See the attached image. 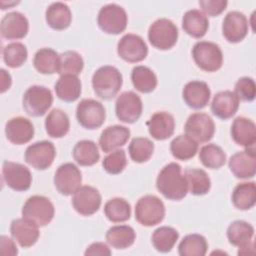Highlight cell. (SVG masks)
Wrapping results in <instances>:
<instances>
[{
	"label": "cell",
	"mask_w": 256,
	"mask_h": 256,
	"mask_svg": "<svg viewBox=\"0 0 256 256\" xmlns=\"http://www.w3.org/2000/svg\"><path fill=\"white\" fill-rule=\"evenodd\" d=\"M156 188L169 200L183 199L188 193V184L181 166L175 162L165 165L157 176Z\"/></svg>",
	"instance_id": "obj_1"
},
{
	"label": "cell",
	"mask_w": 256,
	"mask_h": 256,
	"mask_svg": "<svg viewBox=\"0 0 256 256\" xmlns=\"http://www.w3.org/2000/svg\"><path fill=\"white\" fill-rule=\"evenodd\" d=\"M123 83L120 71L113 66H102L98 68L92 76V87L95 94L104 100L114 98Z\"/></svg>",
	"instance_id": "obj_2"
},
{
	"label": "cell",
	"mask_w": 256,
	"mask_h": 256,
	"mask_svg": "<svg viewBox=\"0 0 256 256\" xmlns=\"http://www.w3.org/2000/svg\"><path fill=\"white\" fill-rule=\"evenodd\" d=\"M165 217V205L155 195L141 197L135 205V219L143 226L151 227L159 224Z\"/></svg>",
	"instance_id": "obj_3"
},
{
	"label": "cell",
	"mask_w": 256,
	"mask_h": 256,
	"mask_svg": "<svg viewBox=\"0 0 256 256\" xmlns=\"http://www.w3.org/2000/svg\"><path fill=\"white\" fill-rule=\"evenodd\" d=\"M195 64L203 71L215 72L223 64V54L220 47L209 41H199L192 48Z\"/></svg>",
	"instance_id": "obj_4"
},
{
	"label": "cell",
	"mask_w": 256,
	"mask_h": 256,
	"mask_svg": "<svg viewBox=\"0 0 256 256\" xmlns=\"http://www.w3.org/2000/svg\"><path fill=\"white\" fill-rule=\"evenodd\" d=\"M148 39L153 47L160 50H168L177 42L178 28L171 20L159 18L150 25Z\"/></svg>",
	"instance_id": "obj_5"
},
{
	"label": "cell",
	"mask_w": 256,
	"mask_h": 256,
	"mask_svg": "<svg viewBox=\"0 0 256 256\" xmlns=\"http://www.w3.org/2000/svg\"><path fill=\"white\" fill-rule=\"evenodd\" d=\"M23 108L25 112L33 117L43 116L53 103V95L45 86L33 85L23 95Z\"/></svg>",
	"instance_id": "obj_6"
},
{
	"label": "cell",
	"mask_w": 256,
	"mask_h": 256,
	"mask_svg": "<svg viewBox=\"0 0 256 256\" xmlns=\"http://www.w3.org/2000/svg\"><path fill=\"white\" fill-rule=\"evenodd\" d=\"M54 206L45 196L34 195L27 199L22 208V216L39 227L49 224L54 217Z\"/></svg>",
	"instance_id": "obj_7"
},
{
	"label": "cell",
	"mask_w": 256,
	"mask_h": 256,
	"mask_svg": "<svg viewBox=\"0 0 256 256\" xmlns=\"http://www.w3.org/2000/svg\"><path fill=\"white\" fill-rule=\"evenodd\" d=\"M97 22L103 32L117 35L126 29L128 16L122 6L110 3L99 10Z\"/></svg>",
	"instance_id": "obj_8"
},
{
	"label": "cell",
	"mask_w": 256,
	"mask_h": 256,
	"mask_svg": "<svg viewBox=\"0 0 256 256\" xmlns=\"http://www.w3.org/2000/svg\"><path fill=\"white\" fill-rule=\"evenodd\" d=\"M76 118L85 129L93 130L102 126L106 118L105 108L101 102L94 99H83L77 105Z\"/></svg>",
	"instance_id": "obj_9"
},
{
	"label": "cell",
	"mask_w": 256,
	"mask_h": 256,
	"mask_svg": "<svg viewBox=\"0 0 256 256\" xmlns=\"http://www.w3.org/2000/svg\"><path fill=\"white\" fill-rule=\"evenodd\" d=\"M82 183V174L80 169L73 163H64L60 165L54 175V185L57 191L65 196L74 194Z\"/></svg>",
	"instance_id": "obj_10"
},
{
	"label": "cell",
	"mask_w": 256,
	"mask_h": 256,
	"mask_svg": "<svg viewBox=\"0 0 256 256\" xmlns=\"http://www.w3.org/2000/svg\"><path fill=\"white\" fill-rule=\"evenodd\" d=\"M141 98L133 91L121 93L115 102V113L117 118L124 123H135L142 114Z\"/></svg>",
	"instance_id": "obj_11"
},
{
	"label": "cell",
	"mask_w": 256,
	"mask_h": 256,
	"mask_svg": "<svg viewBox=\"0 0 256 256\" xmlns=\"http://www.w3.org/2000/svg\"><path fill=\"white\" fill-rule=\"evenodd\" d=\"M186 135L193 138L196 142H208L212 139L215 132V124L212 118L202 112L192 113L184 126Z\"/></svg>",
	"instance_id": "obj_12"
},
{
	"label": "cell",
	"mask_w": 256,
	"mask_h": 256,
	"mask_svg": "<svg viewBox=\"0 0 256 256\" xmlns=\"http://www.w3.org/2000/svg\"><path fill=\"white\" fill-rule=\"evenodd\" d=\"M56 156V150L52 142L43 140L31 144L27 147L24 159L26 163L37 170L49 168Z\"/></svg>",
	"instance_id": "obj_13"
},
{
	"label": "cell",
	"mask_w": 256,
	"mask_h": 256,
	"mask_svg": "<svg viewBox=\"0 0 256 256\" xmlns=\"http://www.w3.org/2000/svg\"><path fill=\"white\" fill-rule=\"evenodd\" d=\"M117 53L120 58L129 63L143 61L148 54V47L139 35L128 33L122 36L117 44Z\"/></svg>",
	"instance_id": "obj_14"
},
{
	"label": "cell",
	"mask_w": 256,
	"mask_h": 256,
	"mask_svg": "<svg viewBox=\"0 0 256 256\" xmlns=\"http://www.w3.org/2000/svg\"><path fill=\"white\" fill-rule=\"evenodd\" d=\"M74 210L82 216H90L96 213L101 206V195L92 186H81L72 197Z\"/></svg>",
	"instance_id": "obj_15"
},
{
	"label": "cell",
	"mask_w": 256,
	"mask_h": 256,
	"mask_svg": "<svg viewBox=\"0 0 256 256\" xmlns=\"http://www.w3.org/2000/svg\"><path fill=\"white\" fill-rule=\"evenodd\" d=\"M2 175L5 183L15 191H26L30 188L32 183L30 170L20 163L4 161Z\"/></svg>",
	"instance_id": "obj_16"
},
{
	"label": "cell",
	"mask_w": 256,
	"mask_h": 256,
	"mask_svg": "<svg viewBox=\"0 0 256 256\" xmlns=\"http://www.w3.org/2000/svg\"><path fill=\"white\" fill-rule=\"evenodd\" d=\"M230 171L240 179H248L256 173V153L254 147L246 148L232 155L228 162Z\"/></svg>",
	"instance_id": "obj_17"
},
{
	"label": "cell",
	"mask_w": 256,
	"mask_h": 256,
	"mask_svg": "<svg viewBox=\"0 0 256 256\" xmlns=\"http://www.w3.org/2000/svg\"><path fill=\"white\" fill-rule=\"evenodd\" d=\"M248 20L246 16L239 11H230L224 17L222 23V33L225 39L230 43L242 41L248 33Z\"/></svg>",
	"instance_id": "obj_18"
},
{
	"label": "cell",
	"mask_w": 256,
	"mask_h": 256,
	"mask_svg": "<svg viewBox=\"0 0 256 256\" xmlns=\"http://www.w3.org/2000/svg\"><path fill=\"white\" fill-rule=\"evenodd\" d=\"M29 30V22L24 14L12 11L4 15L0 24V32L3 38L18 40L24 38Z\"/></svg>",
	"instance_id": "obj_19"
},
{
	"label": "cell",
	"mask_w": 256,
	"mask_h": 256,
	"mask_svg": "<svg viewBox=\"0 0 256 256\" xmlns=\"http://www.w3.org/2000/svg\"><path fill=\"white\" fill-rule=\"evenodd\" d=\"M39 226L26 218H18L11 222L10 233L13 239L23 248L33 246L40 235Z\"/></svg>",
	"instance_id": "obj_20"
},
{
	"label": "cell",
	"mask_w": 256,
	"mask_h": 256,
	"mask_svg": "<svg viewBox=\"0 0 256 256\" xmlns=\"http://www.w3.org/2000/svg\"><path fill=\"white\" fill-rule=\"evenodd\" d=\"M5 134L7 139L16 145L29 142L34 136V126L32 122L24 117L11 118L5 124Z\"/></svg>",
	"instance_id": "obj_21"
},
{
	"label": "cell",
	"mask_w": 256,
	"mask_h": 256,
	"mask_svg": "<svg viewBox=\"0 0 256 256\" xmlns=\"http://www.w3.org/2000/svg\"><path fill=\"white\" fill-rule=\"evenodd\" d=\"M211 91L206 82L203 81H190L182 91V97L186 105L192 109L204 108L210 100Z\"/></svg>",
	"instance_id": "obj_22"
},
{
	"label": "cell",
	"mask_w": 256,
	"mask_h": 256,
	"mask_svg": "<svg viewBox=\"0 0 256 256\" xmlns=\"http://www.w3.org/2000/svg\"><path fill=\"white\" fill-rule=\"evenodd\" d=\"M230 132L236 144L246 148L254 147L256 142V125L251 119L243 116L235 118Z\"/></svg>",
	"instance_id": "obj_23"
},
{
	"label": "cell",
	"mask_w": 256,
	"mask_h": 256,
	"mask_svg": "<svg viewBox=\"0 0 256 256\" xmlns=\"http://www.w3.org/2000/svg\"><path fill=\"white\" fill-rule=\"evenodd\" d=\"M238 108L239 99L235 93L230 90L216 93L211 102L212 113L222 120H227L234 116Z\"/></svg>",
	"instance_id": "obj_24"
},
{
	"label": "cell",
	"mask_w": 256,
	"mask_h": 256,
	"mask_svg": "<svg viewBox=\"0 0 256 256\" xmlns=\"http://www.w3.org/2000/svg\"><path fill=\"white\" fill-rule=\"evenodd\" d=\"M149 134L156 140H166L175 130L174 117L165 111L154 113L146 123Z\"/></svg>",
	"instance_id": "obj_25"
},
{
	"label": "cell",
	"mask_w": 256,
	"mask_h": 256,
	"mask_svg": "<svg viewBox=\"0 0 256 256\" xmlns=\"http://www.w3.org/2000/svg\"><path fill=\"white\" fill-rule=\"evenodd\" d=\"M130 138V130L126 126L113 125L105 128L99 138V145L102 151L110 153L126 144Z\"/></svg>",
	"instance_id": "obj_26"
},
{
	"label": "cell",
	"mask_w": 256,
	"mask_h": 256,
	"mask_svg": "<svg viewBox=\"0 0 256 256\" xmlns=\"http://www.w3.org/2000/svg\"><path fill=\"white\" fill-rule=\"evenodd\" d=\"M182 28L188 35L194 38H201L209 28V21L202 11L191 9L183 15Z\"/></svg>",
	"instance_id": "obj_27"
},
{
	"label": "cell",
	"mask_w": 256,
	"mask_h": 256,
	"mask_svg": "<svg viewBox=\"0 0 256 256\" xmlns=\"http://www.w3.org/2000/svg\"><path fill=\"white\" fill-rule=\"evenodd\" d=\"M45 19L52 29L64 30L69 27L72 20V14L65 3L54 2L46 9Z\"/></svg>",
	"instance_id": "obj_28"
},
{
	"label": "cell",
	"mask_w": 256,
	"mask_h": 256,
	"mask_svg": "<svg viewBox=\"0 0 256 256\" xmlns=\"http://www.w3.org/2000/svg\"><path fill=\"white\" fill-rule=\"evenodd\" d=\"M56 95L65 102L77 100L81 94V81L74 75H61L54 86Z\"/></svg>",
	"instance_id": "obj_29"
},
{
	"label": "cell",
	"mask_w": 256,
	"mask_h": 256,
	"mask_svg": "<svg viewBox=\"0 0 256 256\" xmlns=\"http://www.w3.org/2000/svg\"><path fill=\"white\" fill-rule=\"evenodd\" d=\"M69 128V117L64 111L60 109H53L49 112L45 119V129L50 137H64L68 133Z\"/></svg>",
	"instance_id": "obj_30"
},
{
	"label": "cell",
	"mask_w": 256,
	"mask_h": 256,
	"mask_svg": "<svg viewBox=\"0 0 256 256\" xmlns=\"http://www.w3.org/2000/svg\"><path fill=\"white\" fill-rule=\"evenodd\" d=\"M231 200L239 210L251 209L256 202V186L254 182H243L236 185Z\"/></svg>",
	"instance_id": "obj_31"
},
{
	"label": "cell",
	"mask_w": 256,
	"mask_h": 256,
	"mask_svg": "<svg viewBox=\"0 0 256 256\" xmlns=\"http://www.w3.org/2000/svg\"><path fill=\"white\" fill-rule=\"evenodd\" d=\"M135 239V231L128 225L112 226L106 233L107 242L115 249L128 248L134 243Z\"/></svg>",
	"instance_id": "obj_32"
},
{
	"label": "cell",
	"mask_w": 256,
	"mask_h": 256,
	"mask_svg": "<svg viewBox=\"0 0 256 256\" xmlns=\"http://www.w3.org/2000/svg\"><path fill=\"white\" fill-rule=\"evenodd\" d=\"M253 235V226L243 220H236L227 228V238L229 243L237 247H243L252 242Z\"/></svg>",
	"instance_id": "obj_33"
},
{
	"label": "cell",
	"mask_w": 256,
	"mask_h": 256,
	"mask_svg": "<svg viewBox=\"0 0 256 256\" xmlns=\"http://www.w3.org/2000/svg\"><path fill=\"white\" fill-rule=\"evenodd\" d=\"M33 65L41 74L48 75L58 73L59 55L51 48H41L34 55Z\"/></svg>",
	"instance_id": "obj_34"
},
{
	"label": "cell",
	"mask_w": 256,
	"mask_h": 256,
	"mask_svg": "<svg viewBox=\"0 0 256 256\" xmlns=\"http://www.w3.org/2000/svg\"><path fill=\"white\" fill-rule=\"evenodd\" d=\"M73 158L81 166H92L100 159V153L95 142L81 140L73 148Z\"/></svg>",
	"instance_id": "obj_35"
},
{
	"label": "cell",
	"mask_w": 256,
	"mask_h": 256,
	"mask_svg": "<svg viewBox=\"0 0 256 256\" xmlns=\"http://www.w3.org/2000/svg\"><path fill=\"white\" fill-rule=\"evenodd\" d=\"M170 151L174 158L182 161L193 158L198 151V142L188 135H178L170 143Z\"/></svg>",
	"instance_id": "obj_36"
},
{
	"label": "cell",
	"mask_w": 256,
	"mask_h": 256,
	"mask_svg": "<svg viewBox=\"0 0 256 256\" xmlns=\"http://www.w3.org/2000/svg\"><path fill=\"white\" fill-rule=\"evenodd\" d=\"M131 80L136 90L142 93H150L157 86L156 74L147 66L139 65L132 69Z\"/></svg>",
	"instance_id": "obj_37"
},
{
	"label": "cell",
	"mask_w": 256,
	"mask_h": 256,
	"mask_svg": "<svg viewBox=\"0 0 256 256\" xmlns=\"http://www.w3.org/2000/svg\"><path fill=\"white\" fill-rule=\"evenodd\" d=\"M184 175L187 180L188 191L191 194L195 196H201L209 192L211 188V181L208 174L204 170L191 168L187 169Z\"/></svg>",
	"instance_id": "obj_38"
},
{
	"label": "cell",
	"mask_w": 256,
	"mask_h": 256,
	"mask_svg": "<svg viewBox=\"0 0 256 256\" xmlns=\"http://www.w3.org/2000/svg\"><path fill=\"white\" fill-rule=\"evenodd\" d=\"M208 249V243L200 234L186 235L178 245V253L181 256H204Z\"/></svg>",
	"instance_id": "obj_39"
},
{
	"label": "cell",
	"mask_w": 256,
	"mask_h": 256,
	"mask_svg": "<svg viewBox=\"0 0 256 256\" xmlns=\"http://www.w3.org/2000/svg\"><path fill=\"white\" fill-rule=\"evenodd\" d=\"M104 213L107 219L114 223H121L129 220L131 206L123 198L115 197L108 200L104 205Z\"/></svg>",
	"instance_id": "obj_40"
},
{
	"label": "cell",
	"mask_w": 256,
	"mask_h": 256,
	"mask_svg": "<svg viewBox=\"0 0 256 256\" xmlns=\"http://www.w3.org/2000/svg\"><path fill=\"white\" fill-rule=\"evenodd\" d=\"M179 238V233L176 229L169 226L157 228L152 234V244L154 248L162 253H167L172 250Z\"/></svg>",
	"instance_id": "obj_41"
},
{
	"label": "cell",
	"mask_w": 256,
	"mask_h": 256,
	"mask_svg": "<svg viewBox=\"0 0 256 256\" xmlns=\"http://www.w3.org/2000/svg\"><path fill=\"white\" fill-rule=\"evenodd\" d=\"M201 163L210 169H219L226 162V154L223 149L213 143L204 145L199 151Z\"/></svg>",
	"instance_id": "obj_42"
},
{
	"label": "cell",
	"mask_w": 256,
	"mask_h": 256,
	"mask_svg": "<svg viewBox=\"0 0 256 256\" xmlns=\"http://www.w3.org/2000/svg\"><path fill=\"white\" fill-rule=\"evenodd\" d=\"M84 67L83 58L76 51H65L59 55L58 73L61 75L78 76Z\"/></svg>",
	"instance_id": "obj_43"
},
{
	"label": "cell",
	"mask_w": 256,
	"mask_h": 256,
	"mask_svg": "<svg viewBox=\"0 0 256 256\" xmlns=\"http://www.w3.org/2000/svg\"><path fill=\"white\" fill-rule=\"evenodd\" d=\"M130 158L136 163L148 161L154 152V143L146 137L133 138L128 147Z\"/></svg>",
	"instance_id": "obj_44"
},
{
	"label": "cell",
	"mask_w": 256,
	"mask_h": 256,
	"mask_svg": "<svg viewBox=\"0 0 256 256\" xmlns=\"http://www.w3.org/2000/svg\"><path fill=\"white\" fill-rule=\"evenodd\" d=\"M28 52L23 43L12 42L3 48V60L8 67L18 68L27 60Z\"/></svg>",
	"instance_id": "obj_45"
},
{
	"label": "cell",
	"mask_w": 256,
	"mask_h": 256,
	"mask_svg": "<svg viewBox=\"0 0 256 256\" xmlns=\"http://www.w3.org/2000/svg\"><path fill=\"white\" fill-rule=\"evenodd\" d=\"M127 165V159L125 151L122 149L114 150L110 152L102 161V166L104 170L109 174H119L121 173Z\"/></svg>",
	"instance_id": "obj_46"
},
{
	"label": "cell",
	"mask_w": 256,
	"mask_h": 256,
	"mask_svg": "<svg viewBox=\"0 0 256 256\" xmlns=\"http://www.w3.org/2000/svg\"><path fill=\"white\" fill-rule=\"evenodd\" d=\"M235 95L239 100L250 102L255 99L256 84L250 77H241L235 83Z\"/></svg>",
	"instance_id": "obj_47"
},
{
	"label": "cell",
	"mask_w": 256,
	"mask_h": 256,
	"mask_svg": "<svg viewBox=\"0 0 256 256\" xmlns=\"http://www.w3.org/2000/svg\"><path fill=\"white\" fill-rule=\"evenodd\" d=\"M226 0H200L199 5L205 15L215 17L220 15L227 7Z\"/></svg>",
	"instance_id": "obj_48"
},
{
	"label": "cell",
	"mask_w": 256,
	"mask_h": 256,
	"mask_svg": "<svg viewBox=\"0 0 256 256\" xmlns=\"http://www.w3.org/2000/svg\"><path fill=\"white\" fill-rule=\"evenodd\" d=\"M84 254L86 256H109L111 255V250L109 249V247L103 243V242H94L92 243L90 246L87 247V249L85 250Z\"/></svg>",
	"instance_id": "obj_49"
},
{
	"label": "cell",
	"mask_w": 256,
	"mask_h": 256,
	"mask_svg": "<svg viewBox=\"0 0 256 256\" xmlns=\"http://www.w3.org/2000/svg\"><path fill=\"white\" fill-rule=\"evenodd\" d=\"M0 248H1L2 255L14 256L18 253V250H17V247H16L14 241L4 235L1 236V238H0Z\"/></svg>",
	"instance_id": "obj_50"
},
{
	"label": "cell",
	"mask_w": 256,
	"mask_h": 256,
	"mask_svg": "<svg viewBox=\"0 0 256 256\" xmlns=\"http://www.w3.org/2000/svg\"><path fill=\"white\" fill-rule=\"evenodd\" d=\"M0 73H1V93H4L6 90H8L10 88L12 79H11L10 74L6 70L1 69Z\"/></svg>",
	"instance_id": "obj_51"
}]
</instances>
